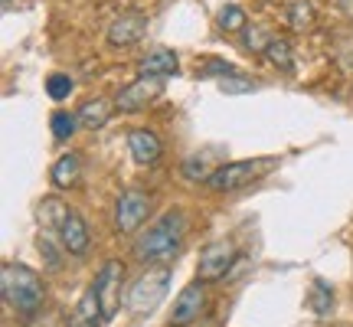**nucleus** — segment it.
I'll list each match as a JSON object with an SVG mask.
<instances>
[{"label":"nucleus","instance_id":"13","mask_svg":"<svg viewBox=\"0 0 353 327\" xmlns=\"http://www.w3.org/2000/svg\"><path fill=\"white\" fill-rule=\"evenodd\" d=\"M141 76H157V79H167V76H176L180 72V63H176V52L174 50H164L157 46L151 50L144 59H141Z\"/></svg>","mask_w":353,"mask_h":327},{"label":"nucleus","instance_id":"20","mask_svg":"<svg viewBox=\"0 0 353 327\" xmlns=\"http://www.w3.org/2000/svg\"><path fill=\"white\" fill-rule=\"evenodd\" d=\"M216 23H219V30H223V33H242L249 20H245V10H242V7L229 3V7H223V10L216 13Z\"/></svg>","mask_w":353,"mask_h":327},{"label":"nucleus","instance_id":"19","mask_svg":"<svg viewBox=\"0 0 353 327\" xmlns=\"http://www.w3.org/2000/svg\"><path fill=\"white\" fill-rule=\"evenodd\" d=\"M265 59H268V63L275 66V69H281V72H288L291 66V59H294V56H291V43L288 39H272V43H268V46H265Z\"/></svg>","mask_w":353,"mask_h":327},{"label":"nucleus","instance_id":"18","mask_svg":"<svg viewBox=\"0 0 353 327\" xmlns=\"http://www.w3.org/2000/svg\"><path fill=\"white\" fill-rule=\"evenodd\" d=\"M307 304H311V311L314 315H330V308H334V288H330L324 278H314V288H311V298H307Z\"/></svg>","mask_w":353,"mask_h":327},{"label":"nucleus","instance_id":"1","mask_svg":"<svg viewBox=\"0 0 353 327\" xmlns=\"http://www.w3.org/2000/svg\"><path fill=\"white\" fill-rule=\"evenodd\" d=\"M0 291H3V301L10 304L23 321H33L39 315L43 301H46L43 278L33 268H26V265H3V272H0Z\"/></svg>","mask_w":353,"mask_h":327},{"label":"nucleus","instance_id":"15","mask_svg":"<svg viewBox=\"0 0 353 327\" xmlns=\"http://www.w3.org/2000/svg\"><path fill=\"white\" fill-rule=\"evenodd\" d=\"M79 174H82V157H79V154H63L59 161L52 164V170H50L52 187L69 190L79 180Z\"/></svg>","mask_w":353,"mask_h":327},{"label":"nucleus","instance_id":"2","mask_svg":"<svg viewBox=\"0 0 353 327\" xmlns=\"http://www.w3.org/2000/svg\"><path fill=\"white\" fill-rule=\"evenodd\" d=\"M183 232H187V219L180 210H167L157 223L144 229L134 242V255H138L141 262H167V259H174V252L180 249V242H183Z\"/></svg>","mask_w":353,"mask_h":327},{"label":"nucleus","instance_id":"16","mask_svg":"<svg viewBox=\"0 0 353 327\" xmlns=\"http://www.w3.org/2000/svg\"><path fill=\"white\" fill-rule=\"evenodd\" d=\"M65 216H69V206H65L63 200L50 197V200H43V206H39V226L46 229V232H56V236H59V226H63Z\"/></svg>","mask_w":353,"mask_h":327},{"label":"nucleus","instance_id":"9","mask_svg":"<svg viewBox=\"0 0 353 327\" xmlns=\"http://www.w3.org/2000/svg\"><path fill=\"white\" fill-rule=\"evenodd\" d=\"M92 288L99 295V304H101V315L105 321H112L118 315V304H121V265L118 262H105L101 272L95 275Z\"/></svg>","mask_w":353,"mask_h":327},{"label":"nucleus","instance_id":"23","mask_svg":"<svg viewBox=\"0 0 353 327\" xmlns=\"http://www.w3.org/2000/svg\"><path fill=\"white\" fill-rule=\"evenodd\" d=\"M39 255L46 259V268L59 272V265H63V255H59L56 242H52V232H46V229H39Z\"/></svg>","mask_w":353,"mask_h":327},{"label":"nucleus","instance_id":"27","mask_svg":"<svg viewBox=\"0 0 353 327\" xmlns=\"http://www.w3.org/2000/svg\"><path fill=\"white\" fill-rule=\"evenodd\" d=\"M200 76H236V66H229V63H223V59H210V63L200 69Z\"/></svg>","mask_w":353,"mask_h":327},{"label":"nucleus","instance_id":"12","mask_svg":"<svg viewBox=\"0 0 353 327\" xmlns=\"http://www.w3.org/2000/svg\"><path fill=\"white\" fill-rule=\"evenodd\" d=\"M128 151H131L134 164H141V167H151V164L161 161L164 144H161V138H157L154 131L138 128V131H131V135H128Z\"/></svg>","mask_w":353,"mask_h":327},{"label":"nucleus","instance_id":"10","mask_svg":"<svg viewBox=\"0 0 353 327\" xmlns=\"http://www.w3.org/2000/svg\"><path fill=\"white\" fill-rule=\"evenodd\" d=\"M144 33H148V17L138 10H128L108 26V43L118 46V50H128V46H134Z\"/></svg>","mask_w":353,"mask_h":327},{"label":"nucleus","instance_id":"22","mask_svg":"<svg viewBox=\"0 0 353 327\" xmlns=\"http://www.w3.org/2000/svg\"><path fill=\"white\" fill-rule=\"evenodd\" d=\"M50 125H52V138H56V141H69L72 135H76V128L82 125V121H79V115H72V112H56Z\"/></svg>","mask_w":353,"mask_h":327},{"label":"nucleus","instance_id":"14","mask_svg":"<svg viewBox=\"0 0 353 327\" xmlns=\"http://www.w3.org/2000/svg\"><path fill=\"white\" fill-rule=\"evenodd\" d=\"M101 321H105V315H101L99 295H95V288H88L82 295V301L76 304V315H72L69 327H101Z\"/></svg>","mask_w":353,"mask_h":327},{"label":"nucleus","instance_id":"25","mask_svg":"<svg viewBox=\"0 0 353 327\" xmlns=\"http://www.w3.org/2000/svg\"><path fill=\"white\" fill-rule=\"evenodd\" d=\"M219 88L226 92V95H249V92H255V82L249 76H226L223 82H219Z\"/></svg>","mask_w":353,"mask_h":327},{"label":"nucleus","instance_id":"5","mask_svg":"<svg viewBox=\"0 0 353 327\" xmlns=\"http://www.w3.org/2000/svg\"><path fill=\"white\" fill-rule=\"evenodd\" d=\"M148 213H151V197L138 187H128L114 203V229L131 236L148 223Z\"/></svg>","mask_w":353,"mask_h":327},{"label":"nucleus","instance_id":"28","mask_svg":"<svg viewBox=\"0 0 353 327\" xmlns=\"http://www.w3.org/2000/svg\"><path fill=\"white\" fill-rule=\"evenodd\" d=\"M262 33H265V30H249V37H245V46H249V50H262V52H265V46H268L272 39H265Z\"/></svg>","mask_w":353,"mask_h":327},{"label":"nucleus","instance_id":"26","mask_svg":"<svg viewBox=\"0 0 353 327\" xmlns=\"http://www.w3.org/2000/svg\"><path fill=\"white\" fill-rule=\"evenodd\" d=\"M288 20H291V26H294V30H304V26L314 20L311 3H301V0H298V3H291V7H288Z\"/></svg>","mask_w":353,"mask_h":327},{"label":"nucleus","instance_id":"4","mask_svg":"<svg viewBox=\"0 0 353 327\" xmlns=\"http://www.w3.org/2000/svg\"><path fill=\"white\" fill-rule=\"evenodd\" d=\"M275 167V157H255V161H232L216 167V174L206 180V187L216 190V193H232V190L249 187L252 180L265 177Z\"/></svg>","mask_w":353,"mask_h":327},{"label":"nucleus","instance_id":"8","mask_svg":"<svg viewBox=\"0 0 353 327\" xmlns=\"http://www.w3.org/2000/svg\"><path fill=\"white\" fill-rule=\"evenodd\" d=\"M203 311H206V281H193L187 288L176 295L174 301V311H170V321L167 327H190L193 321H200Z\"/></svg>","mask_w":353,"mask_h":327},{"label":"nucleus","instance_id":"24","mask_svg":"<svg viewBox=\"0 0 353 327\" xmlns=\"http://www.w3.org/2000/svg\"><path fill=\"white\" fill-rule=\"evenodd\" d=\"M72 88H76V82H72V76H65V72H52V76L46 79V92H50V99H56V101L69 99Z\"/></svg>","mask_w":353,"mask_h":327},{"label":"nucleus","instance_id":"6","mask_svg":"<svg viewBox=\"0 0 353 327\" xmlns=\"http://www.w3.org/2000/svg\"><path fill=\"white\" fill-rule=\"evenodd\" d=\"M161 92H164V79L157 76H138L131 86H125L118 92V99H114V108L121 115H134L141 108H148L154 99H161Z\"/></svg>","mask_w":353,"mask_h":327},{"label":"nucleus","instance_id":"3","mask_svg":"<svg viewBox=\"0 0 353 327\" xmlns=\"http://www.w3.org/2000/svg\"><path fill=\"white\" fill-rule=\"evenodd\" d=\"M170 268L164 262L151 265V268H144L138 278H134V285L128 288V298H125V308L131 311L134 317H148L154 315L161 301H164L167 288H170Z\"/></svg>","mask_w":353,"mask_h":327},{"label":"nucleus","instance_id":"11","mask_svg":"<svg viewBox=\"0 0 353 327\" xmlns=\"http://www.w3.org/2000/svg\"><path fill=\"white\" fill-rule=\"evenodd\" d=\"M59 246L69 255H85L88 246H92V232H88L85 219L76 210H69V216H65L63 226H59Z\"/></svg>","mask_w":353,"mask_h":327},{"label":"nucleus","instance_id":"17","mask_svg":"<svg viewBox=\"0 0 353 327\" xmlns=\"http://www.w3.org/2000/svg\"><path fill=\"white\" fill-rule=\"evenodd\" d=\"M108 115H112V112H108V101H105V99H92V101H85V105L79 108V121L95 131V128H101L105 121H108Z\"/></svg>","mask_w":353,"mask_h":327},{"label":"nucleus","instance_id":"7","mask_svg":"<svg viewBox=\"0 0 353 327\" xmlns=\"http://www.w3.org/2000/svg\"><path fill=\"white\" fill-rule=\"evenodd\" d=\"M236 265V246L226 239L210 242L206 249L200 252V262H196V278L200 281H219V278L229 275V268Z\"/></svg>","mask_w":353,"mask_h":327},{"label":"nucleus","instance_id":"21","mask_svg":"<svg viewBox=\"0 0 353 327\" xmlns=\"http://www.w3.org/2000/svg\"><path fill=\"white\" fill-rule=\"evenodd\" d=\"M180 170H183V177H187L190 184H206V180L216 174L213 167H210V161H206V157H200V154L187 157V161L180 164Z\"/></svg>","mask_w":353,"mask_h":327}]
</instances>
